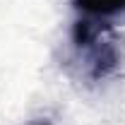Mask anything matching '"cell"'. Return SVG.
Here are the masks:
<instances>
[{"label":"cell","instance_id":"1","mask_svg":"<svg viewBox=\"0 0 125 125\" xmlns=\"http://www.w3.org/2000/svg\"><path fill=\"white\" fill-rule=\"evenodd\" d=\"M72 41L84 55V65L89 77L101 79L111 75L120 62L118 39L106 24H96L92 19H79L72 29Z\"/></svg>","mask_w":125,"mask_h":125},{"label":"cell","instance_id":"2","mask_svg":"<svg viewBox=\"0 0 125 125\" xmlns=\"http://www.w3.org/2000/svg\"><path fill=\"white\" fill-rule=\"evenodd\" d=\"M75 7L92 17H113L125 12V0H72Z\"/></svg>","mask_w":125,"mask_h":125},{"label":"cell","instance_id":"3","mask_svg":"<svg viewBox=\"0 0 125 125\" xmlns=\"http://www.w3.org/2000/svg\"><path fill=\"white\" fill-rule=\"evenodd\" d=\"M36 125H48V123H36Z\"/></svg>","mask_w":125,"mask_h":125}]
</instances>
